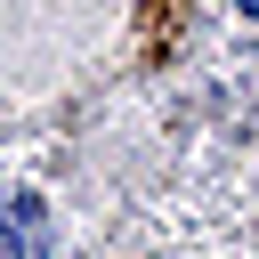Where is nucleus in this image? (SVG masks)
<instances>
[{"mask_svg": "<svg viewBox=\"0 0 259 259\" xmlns=\"http://www.w3.org/2000/svg\"><path fill=\"white\" fill-rule=\"evenodd\" d=\"M243 8H251V16H259V0H243Z\"/></svg>", "mask_w": 259, "mask_h": 259, "instance_id": "f257e3e1", "label": "nucleus"}]
</instances>
